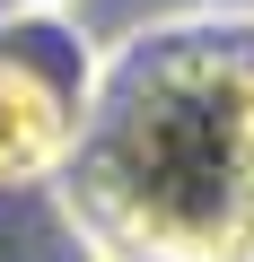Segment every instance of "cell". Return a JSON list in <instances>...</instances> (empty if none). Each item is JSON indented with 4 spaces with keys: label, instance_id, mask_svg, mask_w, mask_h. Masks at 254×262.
Instances as JSON below:
<instances>
[{
    "label": "cell",
    "instance_id": "obj_1",
    "mask_svg": "<svg viewBox=\"0 0 254 262\" xmlns=\"http://www.w3.org/2000/svg\"><path fill=\"white\" fill-rule=\"evenodd\" d=\"M70 210L105 262H254V27L158 35L96 105Z\"/></svg>",
    "mask_w": 254,
    "mask_h": 262
},
{
    "label": "cell",
    "instance_id": "obj_2",
    "mask_svg": "<svg viewBox=\"0 0 254 262\" xmlns=\"http://www.w3.org/2000/svg\"><path fill=\"white\" fill-rule=\"evenodd\" d=\"M96 122V44L62 9L0 18V184H44Z\"/></svg>",
    "mask_w": 254,
    "mask_h": 262
}]
</instances>
